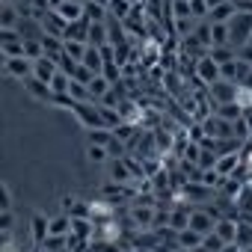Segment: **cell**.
I'll use <instances>...</instances> for the list:
<instances>
[{
  "label": "cell",
  "mask_w": 252,
  "mask_h": 252,
  "mask_svg": "<svg viewBox=\"0 0 252 252\" xmlns=\"http://www.w3.org/2000/svg\"><path fill=\"white\" fill-rule=\"evenodd\" d=\"M249 42H252V12H234V18L228 21V45L237 51Z\"/></svg>",
  "instance_id": "6da1fadb"
},
{
  "label": "cell",
  "mask_w": 252,
  "mask_h": 252,
  "mask_svg": "<svg viewBox=\"0 0 252 252\" xmlns=\"http://www.w3.org/2000/svg\"><path fill=\"white\" fill-rule=\"evenodd\" d=\"M237 95H240V83H231V80H217L214 86H208L211 107H217V104H231V101H237Z\"/></svg>",
  "instance_id": "7a4b0ae2"
},
{
  "label": "cell",
  "mask_w": 252,
  "mask_h": 252,
  "mask_svg": "<svg viewBox=\"0 0 252 252\" xmlns=\"http://www.w3.org/2000/svg\"><path fill=\"white\" fill-rule=\"evenodd\" d=\"M3 77H12V80L33 77V60L30 57H3Z\"/></svg>",
  "instance_id": "3957f363"
},
{
  "label": "cell",
  "mask_w": 252,
  "mask_h": 252,
  "mask_svg": "<svg viewBox=\"0 0 252 252\" xmlns=\"http://www.w3.org/2000/svg\"><path fill=\"white\" fill-rule=\"evenodd\" d=\"M193 71H196V77L202 80V86L208 89V86H214L217 80H222V71H220V63L211 57V54H205L196 65H193Z\"/></svg>",
  "instance_id": "277c9868"
},
{
  "label": "cell",
  "mask_w": 252,
  "mask_h": 252,
  "mask_svg": "<svg viewBox=\"0 0 252 252\" xmlns=\"http://www.w3.org/2000/svg\"><path fill=\"white\" fill-rule=\"evenodd\" d=\"M65 27H68V21L57 12V9H51V12H45V18L39 21V30L45 33V36H65Z\"/></svg>",
  "instance_id": "5b68a950"
},
{
  "label": "cell",
  "mask_w": 252,
  "mask_h": 252,
  "mask_svg": "<svg viewBox=\"0 0 252 252\" xmlns=\"http://www.w3.org/2000/svg\"><path fill=\"white\" fill-rule=\"evenodd\" d=\"M21 83H24V89H27L30 98L45 101V104L54 101V89H51V83H45V80H39V77H27V80H21Z\"/></svg>",
  "instance_id": "8992f818"
},
{
  "label": "cell",
  "mask_w": 252,
  "mask_h": 252,
  "mask_svg": "<svg viewBox=\"0 0 252 252\" xmlns=\"http://www.w3.org/2000/svg\"><path fill=\"white\" fill-rule=\"evenodd\" d=\"M89 27H92V21L89 18H80V21H71L68 27H65V42H86L89 45Z\"/></svg>",
  "instance_id": "52a82bcc"
},
{
  "label": "cell",
  "mask_w": 252,
  "mask_h": 252,
  "mask_svg": "<svg viewBox=\"0 0 252 252\" xmlns=\"http://www.w3.org/2000/svg\"><path fill=\"white\" fill-rule=\"evenodd\" d=\"M57 71H60V63L51 60V57H42V60L33 63V77H39V80H45V83H51V80L57 77Z\"/></svg>",
  "instance_id": "ba28073f"
},
{
  "label": "cell",
  "mask_w": 252,
  "mask_h": 252,
  "mask_svg": "<svg viewBox=\"0 0 252 252\" xmlns=\"http://www.w3.org/2000/svg\"><path fill=\"white\" fill-rule=\"evenodd\" d=\"M131 178H134V169H131L128 158L110 160V181H119V184H131Z\"/></svg>",
  "instance_id": "9c48e42d"
},
{
  "label": "cell",
  "mask_w": 252,
  "mask_h": 252,
  "mask_svg": "<svg viewBox=\"0 0 252 252\" xmlns=\"http://www.w3.org/2000/svg\"><path fill=\"white\" fill-rule=\"evenodd\" d=\"M48 234H51V217H45V214H33V217H30V237H33L36 243H42Z\"/></svg>",
  "instance_id": "30bf717a"
},
{
  "label": "cell",
  "mask_w": 252,
  "mask_h": 252,
  "mask_svg": "<svg viewBox=\"0 0 252 252\" xmlns=\"http://www.w3.org/2000/svg\"><path fill=\"white\" fill-rule=\"evenodd\" d=\"M42 51H45V57H51V60L60 63V57L65 54V39H60V36H45V33H42Z\"/></svg>",
  "instance_id": "8fae6325"
},
{
  "label": "cell",
  "mask_w": 252,
  "mask_h": 252,
  "mask_svg": "<svg viewBox=\"0 0 252 252\" xmlns=\"http://www.w3.org/2000/svg\"><path fill=\"white\" fill-rule=\"evenodd\" d=\"M237 225H240V220H231V217H220L217 220V234L225 240V243H234L237 240Z\"/></svg>",
  "instance_id": "7c38bea8"
},
{
  "label": "cell",
  "mask_w": 252,
  "mask_h": 252,
  "mask_svg": "<svg viewBox=\"0 0 252 252\" xmlns=\"http://www.w3.org/2000/svg\"><path fill=\"white\" fill-rule=\"evenodd\" d=\"M240 163H243V155H240V152H231V155H220V160H217V172L228 178V175H234V169H237Z\"/></svg>",
  "instance_id": "4fadbf2b"
},
{
  "label": "cell",
  "mask_w": 252,
  "mask_h": 252,
  "mask_svg": "<svg viewBox=\"0 0 252 252\" xmlns=\"http://www.w3.org/2000/svg\"><path fill=\"white\" fill-rule=\"evenodd\" d=\"M234 12H237V6L231 3V0H225V3H220V6H214V9H211L208 21H214V24H228V21L234 18Z\"/></svg>",
  "instance_id": "5bb4252c"
},
{
  "label": "cell",
  "mask_w": 252,
  "mask_h": 252,
  "mask_svg": "<svg viewBox=\"0 0 252 252\" xmlns=\"http://www.w3.org/2000/svg\"><path fill=\"white\" fill-rule=\"evenodd\" d=\"M57 12H60L68 24H71V21H80V18H83V0H65Z\"/></svg>",
  "instance_id": "9a60e30c"
},
{
  "label": "cell",
  "mask_w": 252,
  "mask_h": 252,
  "mask_svg": "<svg viewBox=\"0 0 252 252\" xmlns=\"http://www.w3.org/2000/svg\"><path fill=\"white\" fill-rule=\"evenodd\" d=\"M83 65L92 68L95 74H101V71H104V51L95 48V45H89V48H86V57H83Z\"/></svg>",
  "instance_id": "2e32d148"
},
{
  "label": "cell",
  "mask_w": 252,
  "mask_h": 252,
  "mask_svg": "<svg viewBox=\"0 0 252 252\" xmlns=\"http://www.w3.org/2000/svg\"><path fill=\"white\" fill-rule=\"evenodd\" d=\"M134 6H140V3H131V0H110V15L113 18H119V21H128V15L134 12Z\"/></svg>",
  "instance_id": "e0dca14e"
},
{
  "label": "cell",
  "mask_w": 252,
  "mask_h": 252,
  "mask_svg": "<svg viewBox=\"0 0 252 252\" xmlns=\"http://www.w3.org/2000/svg\"><path fill=\"white\" fill-rule=\"evenodd\" d=\"M24 18H21V12H18V6L15 3H3V9H0V27H18Z\"/></svg>",
  "instance_id": "ac0fdd59"
},
{
  "label": "cell",
  "mask_w": 252,
  "mask_h": 252,
  "mask_svg": "<svg viewBox=\"0 0 252 252\" xmlns=\"http://www.w3.org/2000/svg\"><path fill=\"white\" fill-rule=\"evenodd\" d=\"M89 45H95V48L110 45V36H107V21H95V24L89 27Z\"/></svg>",
  "instance_id": "d6986e66"
},
{
  "label": "cell",
  "mask_w": 252,
  "mask_h": 252,
  "mask_svg": "<svg viewBox=\"0 0 252 252\" xmlns=\"http://www.w3.org/2000/svg\"><path fill=\"white\" fill-rule=\"evenodd\" d=\"M202 237H205V234H199L196 228H181V231H178V246H181V249H199V246H202Z\"/></svg>",
  "instance_id": "ffe728a7"
},
{
  "label": "cell",
  "mask_w": 252,
  "mask_h": 252,
  "mask_svg": "<svg viewBox=\"0 0 252 252\" xmlns=\"http://www.w3.org/2000/svg\"><path fill=\"white\" fill-rule=\"evenodd\" d=\"M110 89H113V83H110L104 74H95V77L89 80V92H92V98H95V101H101Z\"/></svg>",
  "instance_id": "44dd1931"
},
{
  "label": "cell",
  "mask_w": 252,
  "mask_h": 252,
  "mask_svg": "<svg viewBox=\"0 0 252 252\" xmlns=\"http://www.w3.org/2000/svg\"><path fill=\"white\" fill-rule=\"evenodd\" d=\"M86 140H89L92 146H110V143L116 140V134H113L110 128H92V131H86Z\"/></svg>",
  "instance_id": "7402d4cb"
},
{
  "label": "cell",
  "mask_w": 252,
  "mask_h": 252,
  "mask_svg": "<svg viewBox=\"0 0 252 252\" xmlns=\"http://www.w3.org/2000/svg\"><path fill=\"white\" fill-rule=\"evenodd\" d=\"M86 160L98 166V163H110L113 158H110V149H107V146H92V143H89V146H86Z\"/></svg>",
  "instance_id": "603a6c76"
},
{
  "label": "cell",
  "mask_w": 252,
  "mask_h": 252,
  "mask_svg": "<svg viewBox=\"0 0 252 252\" xmlns=\"http://www.w3.org/2000/svg\"><path fill=\"white\" fill-rule=\"evenodd\" d=\"M39 246H42L45 252H63V249L68 246V234H48Z\"/></svg>",
  "instance_id": "cb8c5ba5"
},
{
  "label": "cell",
  "mask_w": 252,
  "mask_h": 252,
  "mask_svg": "<svg viewBox=\"0 0 252 252\" xmlns=\"http://www.w3.org/2000/svg\"><path fill=\"white\" fill-rule=\"evenodd\" d=\"M193 36H196V42H199L202 48H208V51L214 48V36H211V21H199V24H196V33H193Z\"/></svg>",
  "instance_id": "d4e9b609"
},
{
  "label": "cell",
  "mask_w": 252,
  "mask_h": 252,
  "mask_svg": "<svg viewBox=\"0 0 252 252\" xmlns=\"http://www.w3.org/2000/svg\"><path fill=\"white\" fill-rule=\"evenodd\" d=\"M51 234H71V217L68 214H54L51 217Z\"/></svg>",
  "instance_id": "484cf974"
},
{
  "label": "cell",
  "mask_w": 252,
  "mask_h": 252,
  "mask_svg": "<svg viewBox=\"0 0 252 252\" xmlns=\"http://www.w3.org/2000/svg\"><path fill=\"white\" fill-rule=\"evenodd\" d=\"M214 113H217V116H222V119H237V116H243L246 110H243L237 101H231V104H217V107H214Z\"/></svg>",
  "instance_id": "4316f807"
},
{
  "label": "cell",
  "mask_w": 252,
  "mask_h": 252,
  "mask_svg": "<svg viewBox=\"0 0 252 252\" xmlns=\"http://www.w3.org/2000/svg\"><path fill=\"white\" fill-rule=\"evenodd\" d=\"M240 249H249L252 246V222H246V220H240V225H237V240H234Z\"/></svg>",
  "instance_id": "83f0119b"
},
{
  "label": "cell",
  "mask_w": 252,
  "mask_h": 252,
  "mask_svg": "<svg viewBox=\"0 0 252 252\" xmlns=\"http://www.w3.org/2000/svg\"><path fill=\"white\" fill-rule=\"evenodd\" d=\"M68 86H71V77H68L65 71H57V77L51 80V89H54V95H68Z\"/></svg>",
  "instance_id": "f1b7e54d"
},
{
  "label": "cell",
  "mask_w": 252,
  "mask_h": 252,
  "mask_svg": "<svg viewBox=\"0 0 252 252\" xmlns=\"http://www.w3.org/2000/svg\"><path fill=\"white\" fill-rule=\"evenodd\" d=\"M222 178H225V175H220V172H217V166H214V169H202V172H199V181H202V184H208V187H214V190H220Z\"/></svg>",
  "instance_id": "f546056e"
},
{
  "label": "cell",
  "mask_w": 252,
  "mask_h": 252,
  "mask_svg": "<svg viewBox=\"0 0 252 252\" xmlns=\"http://www.w3.org/2000/svg\"><path fill=\"white\" fill-rule=\"evenodd\" d=\"M202 246H205V249H211V252H222L228 243H225V240H222L217 231H208V234L202 237Z\"/></svg>",
  "instance_id": "4dcf8cb0"
},
{
  "label": "cell",
  "mask_w": 252,
  "mask_h": 252,
  "mask_svg": "<svg viewBox=\"0 0 252 252\" xmlns=\"http://www.w3.org/2000/svg\"><path fill=\"white\" fill-rule=\"evenodd\" d=\"M211 36H214V48L228 45V24H214L211 21Z\"/></svg>",
  "instance_id": "1f68e13d"
},
{
  "label": "cell",
  "mask_w": 252,
  "mask_h": 252,
  "mask_svg": "<svg viewBox=\"0 0 252 252\" xmlns=\"http://www.w3.org/2000/svg\"><path fill=\"white\" fill-rule=\"evenodd\" d=\"M86 42H65V57H71V60H77V63H83V57H86Z\"/></svg>",
  "instance_id": "d6a6232c"
},
{
  "label": "cell",
  "mask_w": 252,
  "mask_h": 252,
  "mask_svg": "<svg viewBox=\"0 0 252 252\" xmlns=\"http://www.w3.org/2000/svg\"><path fill=\"white\" fill-rule=\"evenodd\" d=\"M208 54H211V57H214V60H217V63H220V65H222V63H228V60H234V57H237V54H234V48H231V45H220V48H211V51H208Z\"/></svg>",
  "instance_id": "836d02e7"
},
{
  "label": "cell",
  "mask_w": 252,
  "mask_h": 252,
  "mask_svg": "<svg viewBox=\"0 0 252 252\" xmlns=\"http://www.w3.org/2000/svg\"><path fill=\"white\" fill-rule=\"evenodd\" d=\"M190 12H193L196 21H208V15H211L208 0H190Z\"/></svg>",
  "instance_id": "e575fe53"
},
{
  "label": "cell",
  "mask_w": 252,
  "mask_h": 252,
  "mask_svg": "<svg viewBox=\"0 0 252 252\" xmlns=\"http://www.w3.org/2000/svg\"><path fill=\"white\" fill-rule=\"evenodd\" d=\"M51 104H54V107H60V110L74 113V104H77V101H74L71 95H54V101H51Z\"/></svg>",
  "instance_id": "d590c367"
},
{
  "label": "cell",
  "mask_w": 252,
  "mask_h": 252,
  "mask_svg": "<svg viewBox=\"0 0 252 252\" xmlns=\"http://www.w3.org/2000/svg\"><path fill=\"white\" fill-rule=\"evenodd\" d=\"M6 211H12V190L3 184L0 187V214H6Z\"/></svg>",
  "instance_id": "8d00e7d4"
},
{
  "label": "cell",
  "mask_w": 252,
  "mask_h": 252,
  "mask_svg": "<svg viewBox=\"0 0 252 252\" xmlns=\"http://www.w3.org/2000/svg\"><path fill=\"white\" fill-rule=\"evenodd\" d=\"M12 228H15V214H12V211L0 214V231H3V234H12Z\"/></svg>",
  "instance_id": "74e56055"
},
{
  "label": "cell",
  "mask_w": 252,
  "mask_h": 252,
  "mask_svg": "<svg viewBox=\"0 0 252 252\" xmlns=\"http://www.w3.org/2000/svg\"><path fill=\"white\" fill-rule=\"evenodd\" d=\"M3 48V57H27L24 54V42H12V45H0Z\"/></svg>",
  "instance_id": "f35d334b"
},
{
  "label": "cell",
  "mask_w": 252,
  "mask_h": 252,
  "mask_svg": "<svg viewBox=\"0 0 252 252\" xmlns=\"http://www.w3.org/2000/svg\"><path fill=\"white\" fill-rule=\"evenodd\" d=\"M92 77H95V71H92V68H86V65L80 63V68H77V74H74V80H80V83H89Z\"/></svg>",
  "instance_id": "ab89813d"
},
{
  "label": "cell",
  "mask_w": 252,
  "mask_h": 252,
  "mask_svg": "<svg viewBox=\"0 0 252 252\" xmlns=\"http://www.w3.org/2000/svg\"><path fill=\"white\" fill-rule=\"evenodd\" d=\"M234 54H237L240 63H249V65H252V45H243V48H237Z\"/></svg>",
  "instance_id": "60d3db41"
},
{
  "label": "cell",
  "mask_w": 252,
  "mask_h": 252,
  "mask_svg": "<svg viewBox=\"0 0 252 252\" xmlns=\"http://www.w3.org/2000/svg\"><path fill=\"white\" fill-rule=\"evenodd\" d=\"M74 205H77V202H74L71 196H63V211H65V214H71V208H74Z\"/></svg>",
  "instance_id": "b9f144b4"
},
{
  "label": "cell",
  "mask_w": 252,
  "mask_h": 252,
  "mask_svg": "<svg viewBox=\"0 0 252 252\" xmlns=\"http://www.w3.org/2000/svg\"><path fill=\"white\" fill-rule=\"evenodd\" d=\"M220 3H225V0H208V6L214 9V6H220Z\"/></svg>",
  "instance_id": "7bdbcfd3"
},
{
  "label": "cell",
  "mask_w": 252,
  "mask_h": 252,
  "mask_svg": "<svg viewBox=\"0 0 252 252\" xmlns=\"http://www.w3.org/2000/svg\"><path fill=\"white\" fill-rule=\"evenodd\" d=\"M193 252H211V249H205V246H199V249H193Z\"/></svg>",
  "instance_id": "ee69618b"
},
{
  "label": "cell",
  "mask_w": 252,
  "mask_h": 252,
  "mask_svg": "<svg viewBox=\"0 0 252 252\" xmlns=\"http://www.w3.org/2000/svg\"><path fill=\"white\" fill-rule=\"evenodd\" d=\"M3 3H21V0H3Z\"/></svg>",
  "instance_id": "f6af8a7d"
}]
</instances>
